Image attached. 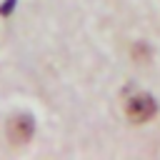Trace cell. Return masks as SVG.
<instances>
[{
	"label": "cell",
	"instance_id": "obj_1",
	"mask_svg": "<svg viewBox=\"0 0 160 160\" xmlns=\"http://www.w3.org/2000/svg\"><path fill=\"white\" fill-rule=\"evenodd\" d=\"M155 112H158V102H155V98L148 95V92L132 95V98L128 100V105H125V115H128L132 122H145V120L155 118Z\"/></svg>",
	"mask_w": 160,
	"mask_h": 160
},
{
	"label": "cell",
	"instance_id": "obj_2",
	"mask_svg": "<svg viewBox=\"0 0 160 160\" xmlns=\"http://www.w3.org/2000/svg\"><path fill=\"white\" fill-rule=\"evenodd\" d=\"M32 118L30 115H12L8 120V138L12 145H25L30 138H32Z\"/></svg>",
	"mask_w": 160,
	"mask_h": 160
},
{
	"label": "cell",
	"instance_id": "obj_3",
	"mask_svg": "<svg viewBox=\"0 0 160 160\" xmlns=\"http://www.w3.org/2000/svg\"><path fill=\"white\" fill-rule=\"evenodd\" d=\"M12 5H15V0H8V2H5L2 8H0V15H8V12L12 10Z\"/></svg>",
	"mask_w": 160,
	"mask_h": 160
}]
</instances>
